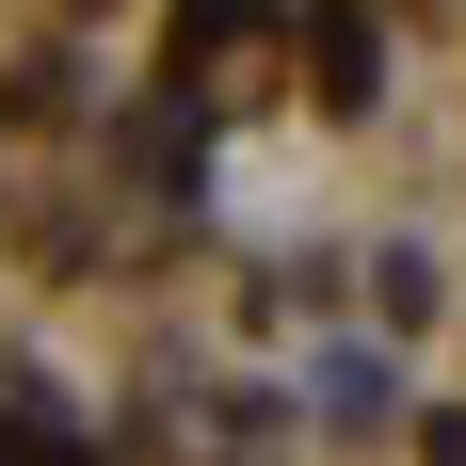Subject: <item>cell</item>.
Wrapping results in <instances>:
<instances>
[{"instance_id":"1","label":"cell","mask_w":466,"mask_h":466,"mask_svg":"<svg viewBox=\"0 0 466 466\" xmlns=\"http://www.w3.org/2000/svg\"><path fill=\"white\" fill-rule=\"evenodd\" d=\"M306 48H322V96H370V33H354V16H322Z\"/></svg>"}]
</instances>
